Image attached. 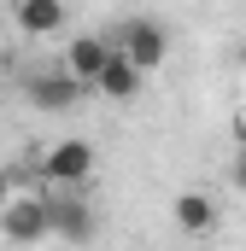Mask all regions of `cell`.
<instances>
[{
  "label": "cell",
  "instance_id": "6da1fadb",
  "mask_svg": "<svg viewBox=\"0 0 246 251\" xmlns=\"http://www.w3.org/2000/svg\"><path fill=\"white\" fill-rule=\"evenodd\" d=\"M82 94H88V82H82L64 59L59 64H41V70L24 76V100H30L35 111H53V117H59V111H76Z\"/></svg>",
  "mask_w": 246,
  "mask_h": 251
},
{
  "label": "cell",
  "instance_id": "7a4b0ae2",
  "mask_svg": "<svg viewBox=\"0 0 246 251\" xmlns=\"http://www.w3.org/2000/svg\"><path fill=\"white\" fill-rule=\"evenodd\" d=\"M0 234H6L12 246H41V240H53V199H41V193L6 199V210H0Z\"/></svg>",
  "mask_w": 246,
  "mask_h": 251
},
{
  "label": "cell",
  "instance_id": "3957f363",
  "mask_svg": "<svg viewBox=\"0 0 246 251\" xmlns=\"http://www.w3.org/2000/svg\"><path fill=\"white\" fill-rule=\"evenodd\" d=\"M112 41H118L123 53L147 70V76H153V70L164 64V53H170V35H164V24H158V18H118Z\"/></svg>",
  "mask_w": 246,
  "mask_h": 251
},
{
  "label": "cell",
  "instance_id": "277c9868",
  "mask_svg": "<svg viewBox=\"0 0 246 251\" xmlns=\"http://www.w3.org/2000/svg\"><path fill=\"white\" fill-rule=\"evenodd\" d=\"M41 176H47L53 187H82V181L94 176V146H88V140H59V146H47Z\"/></svg>",
  "mask_w": 246,
  "mask_h": 251
},
{
  "label": "cell",
  "instance_id": "5b68a950",
  "mask_svg": "<svg viewBox=\"0 0 246 251\" xmlns=\"http://www.w3.org/2000/svg\"><path fill=\"white\" fill-rule=\"evenodd\" d=\"M94 234H100L94 204H82V199H76V187H64L59 199H53V240H64V246H88Z\"/></svg>",
  "mask_w": 246,
  "mask_h": 251
},
{
  "label": "cell",
  "instance_id": "8992f818",
  "mask_svg": "<svg viewBox=\"0 0 246 251\" xmlns=\"http://www.w3.org/2000/svg\"><path fill=\"white\" fill-rule=\"evenodd\" d=\"M141 82H147V70H141V64H135V59L118 47V53L106 59V70H100L94 94H100V100H112V105H129V100L141 94Z\"/></svg>",
  "mask_w": 246,
  "mask_h": 251
},
{
  "label": "cell",
  "instance_id": "52a82bcc",
  "mask_svg": "<svg viewBox=\"0 0 246 251\" xmlns=\"http://www.w3.org/2000/svg\"><path fill=\"white\" fill-rule=\"evenodd\" d=\"M112 53H118V41H112V35H70V47H64V64H70V70H76V76L94 88Z\"/></svg>",
  "mask_w": 246,
  "mask_h": 251
},
{
  "label": "cell",
  "instance_id": "ba28073f",
  "mask_svg": "<svg viewBox=\"0 0 246 251\" xmlns=\"http://www.w3.org/2000/svg\"><path fill=\"white\" fill-rule=\"evenodd\" d=\"M12 18H18L24 35H59L64 18H70V6H64V0H18Z\"/></svg>",
  "mask_w": 246,
  "mask_h": 251
},
{
  "label": "cell",
  "instance_id": "9c48e42d",
  "mask_svg": "<svg viewBox=\"0 0 246 251\" xmlns=\"http://www.w3.org/2000/svg\"><path fill=\"white\" fill-rule=\"evenodd\" d=\"M170 210H176V228H182V234H211V228H217V199H211V193H199V187L182 193Z\"/></svg>",
  "mask_w": 246,
  "mask_h": 251
},
{
  "label": "cell",
  "instance_id": "30bf717a",
  "mask_svg": "<svg viewBox=\"0 0 246 251\" xmlns=\"http://www.w3.org/2000/svg\"><path fill=\"white\" fill-rule=\"evenodd\" d=\"M235 187L246 193V146H241V152H235Z\"/></svg>",
  "mask_w": 246,
  "mask_h": 251
},
{
  "label": "cell",
  "instance_id": "8fae6325",
  "mask_svg": "<svg viewBox=\"0 0 246 251\" xmlns=\"http://www.w3.org/2000/svg\"><path fill=\"white\" fill-rule=\"evenodd\" d=\"M6 199H12V193H6V181H0V210H6Z\"/></svg>",
  "mask_w": 246,
  "mask_h": 251
},
{
  "label": "cell",
  "instance_id": "7c38bea8",
  "mask_svg": "<svg viewBox=\"0 0 246 251\" xmlns=\"http://www.w3.org/2000/svg\"><path fill=\"white\" fill-rule=\"evenodd\" d=\"M0 70H6V41H0Z\"/></svg>",
  "mask_w": 246,
  "mask_h": 251
}]
</instances>
